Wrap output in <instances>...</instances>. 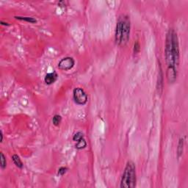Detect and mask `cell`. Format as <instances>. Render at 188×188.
Here are the masks:
<instances>
[{
    "label": "cell",
    "instance_id": "1",
    "mask_svg": "<svg viewBox=\"0 0 188 188\" xmlns=\"http://www.w3.org/2000/svg\"><path fill=\"white\" fill-rule=\"evenodd\" d=\"M165 55L167 63V79L170 83H174L178 75L179 65V43L173 29H170L166 35Z\"/></svg>",
    "mask_w": 188,
    "mask_h": 188
},
{
    "label": "cell",
    "instance_id": "2",
    "mask_svg": "<svg viewBox=\"0 0 188 188\" xmlns=\"http://www.w3.org/2000/svg\"><path fill=\"white\" fill-rule=\"evenodd\" d=\"M131 31L130 18L127 15L119 16L115 28V40L117 45L124 46L129 41Z\"/></svg>",
    "mask_w": 188,
    "mask_h": 188
},
{
    "label": "cell",
    "instance_id": "3",
    "mask_svg": "<svg viewBox=\"0 0 188 188\" xmlns=\"http://www.w3.org/2000/svg\"><path fill=\"white\" fill-rule=\"evenodd\" d=\"M136 182L135 165L132 161H128L122 175L120 186L121 188H134L136 186Z\"/></svg>",
    "mask_w": 188,
    "mask_h": 188
},
{
    "label": "cell",
    "instance_id": "4",
    "mask_svg": "<svg viewBox=\"0 0 188 188\" xmlns=\"http://www.w3.org/2000/svg\"><path fill=\"white\" fill-rule=\"evenodd\" d=\"M73 99L78 105H85L87 102V95L81 87H76L73 91Z\"/></svg>",
    "mask_w": 188,
    "mask_h": 188
},
{
    "label": "cell",
    "instance_id": "5",
    "mask_svg": "<svg viewBox=\"0 0 188 188\" xmlns=\"http://www.w3.org/2000/svg\"><path fill=\"white\" fill-rule=\"evenodd\" d=\"M75 61L71 57H66L58 63V67L62 71H69L74 66Z\"/></svg>",
    "mask_w": 188,
    "mask_h": 188
},
{
    "label": "cell",
    "instance_id": "6",
    "mask_svg": "<svg viewBox=\"0 0 188 188\" xmlns=\"http://www.w3.org/2000/svg\"><path fill=\"white\" fill-rule=\"evenodd\" d=\"M58 77V75L55 71L50 72V73H46V75L45 76V78H44V81H45V83L46 85H52L53 83H54L57 81Z\"/></svg>",
    "mask_w": 188,
    "mask_h": 188
},
{
    "label": "cell",
    "instance_id": "7",
    "mask_svg": "<svg viewBox=\"0 0 188 188\" xmlns=\"http://www.w3.org/2000/svg\"><path fill=\"white\" fill-rule=\"evenodd\" d=\"M184 146H185V139L184 138H181L179 140V143H178L177 147V157L178 158L182 156L183 152H184Z\"/></svg>",
    "mask_w": 188,
    "mask_h": 188
},
{
    "label": "cell",
    "instance_id": "8",
    "mask_svg": "<svg viewBox=\"0 0 188 188\" xmlns=\"http://www.w3.org/2000/svg\"><path fill=\"white\" fill-rule=\"evenodd\" d=\"M12 160H13V163L16 165V167H18L19 168H22L23 166H24L22 161H21V160L20 159L19 156H18L17 154L13 155Z\"/></svg>",
    "mask_w": 188,
    "mask_h": 188
},
{
    "label": "cell",
    "instance_id": "9",
    "mask_svg": "<svg viewBox=\"0 0 188 188\" xmlns=\"http://www.w3.org/2000/svg\"><path fill=\"white\" fill-rule=\"evenodd\" d=\"M15 19L17 20H21V21H24L26 22L32 23V24H34V23L37 22V20L35 19L32 17H29V16H15Z\"/></svg>",
    "mask_w": 188,
    "mask_h": 188
},
{
    "label": "cell",
    "instance_id": "10",
    "mask_svg": "<svg viewBox=\"0 0 188 188\" xmlns=\"http://www.w3.org/2000/svg\"><path fill=\"white\" fill-rule=\"evenodd\" d=\"M86 146H87V143H86L85 140L84 138L78 140L77 142H76V144H75V148L78 150L83 149Z\"/></svg>",
    "mask_w": 188,
    "mask_h": 188
},
{
    "label": "cell",
    "instance_id": "11",
    "mask_svg": "<svg viewBox=\"0 0 188 188\" xmlns=\"http://www.w3.org/2000/svg\"><path fill=\"white\" fill-rule=\"evenodd\" d=\"M61 121H62V117H61V115L57 114V115H54L53 116L52 123L54 126H59L60 124Z\"/></svg>",
    "mask_w": 188,
    "mask_h": 188
},
{
    "label": "cell",
    "instance_id": "12",
    "mask_svg": "<svg viewBox=\"0 0 188 188\" xmlns=\"http://www.w3.org/2000/svg\"><path fill=\"white\" fill-rule=\"evenodd\" d=\"M0 166L2 169H5L7 167V160H6L5 154L2 152H1V165Z\"/></svg>",
    "mask_w": 188,
    "mask_h": 188
},
{
    "label": "cell",
    "instance_id": "13",
    "mask_svg": "<svg viewBox=\"0 0 188 188\" xmlns=\"http://www.w3.org/2000/svg\"><path fill=\"white\" fill-rule=\"evenodd\" d=\"M84 138V134L82 132H78L75 133L73 136V140L74 142H77L78 140H79L80 139Z\"/></svg>",
    "mask_w": 188,
    "mask_h": 188
},
{
    "label": "cell",
    "instance_id": "14",
    "mask_svg": "<svg viewBox=\"0 0 188 188\" xmlns=\"http://www.w3.org/2000/svg\"><path fill=\"white\" fill-rule=\"evenodd\" d=\"M140 43L138 41H136L134 44V54H138L140 52Z\"/></svg>",
    "mask_w": 188,
    "mask_h": 188
},
{
    "label": "cell",
    "instance_id": "15",
    "mask_svg": "<svg viewBox=\"0 0 188 188\" xmlns=\"http://www.w3.org/2000/svg\"><path fill=\"white\" fill-rule=\"evenodd\" d=\"M67 171H68V168L66 167H60L58 169V176H63L67 172Z\"/></svg>",
    "mask_w": 188,
    "mask_h": 188
},
{
    "label": "cell",
    "instance_id": "16",
    "mask_svg": "<svg viewBox=\"0 0 188 188\" xmlns=\"http://www.w3.org/2000/svg\"><path fill=\"white\" fill-rule=\"evenodd\" d=\"M0 137H1L0 142L2 143V142H3V133H2V131H0Z\"/></svg>",
    "mask_w": 188,
    "mask_h": 188
},
{
    "label": "cell",
    "instance_id": "17",
    "mask_svg": "<svg viewBox=\"0 0 188 188\" xmlns=\"http://www.w3.org/2000/svg\"><path fill=\"white\" fill-rule=\"evenodd\" d=\"M1 24L2 25H4V26H9V24L7 22H5V21H1Z\"/></svg>",
    "mask_w": 188,
    "mask_h": 188
}]
</instances>
